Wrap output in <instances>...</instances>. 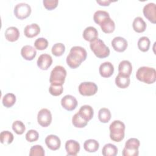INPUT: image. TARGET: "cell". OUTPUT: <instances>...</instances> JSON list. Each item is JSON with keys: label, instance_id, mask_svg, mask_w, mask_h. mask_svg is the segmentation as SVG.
Instances as JSON below:
<instances>
[{"label": "cell", "instance_id": "cell-1", "mask_svg": "<svg viewBox=\"0 0 156 156\" xmlns=\"http://www.w3.org/2000/svg\"><path fill=\"white\" fill-rule=\"evenodd\" d=\"M87 51L81 46H73L66 57V63L72 69L78 68L87 58Z\"/></svg>", "mask_w": 156, "mask_h": 156}, {"label": "cell", "instance_id": "cell-2", "mask_svg": "<svg viewBox=\"0 0 156 156\" xmlns=\"http://www.w3.org/2000/svg\"><path fill=\"white\" fill-rule=\"evenodd\" d=\"M136 78L145 83L152 84L156 80V71L149 66H141L136 73Z\"/></svg>", "mask_w": 156, "mask_h": 156}, {"label": "cell", "instance_id": "cell-3", "mask_svg": "<svg viewBox=\"0 0 156 156\" xmlns=\"http://www.w3.org/2000/svg\"><path fill=\"white\" fill-rule=\"evenodd\" d=\"M125 124L119 120L113 121L109 126L110 138L115 142H120L124 138Z\"/></svg>", "mask_w": 156, "mask_h": 156}, {"label": "cell", "instance_id": "cell-4", "mask_svg": "<svg viewBox=\"0 0 156 156\" xmlns=\"http://www.w3.org/2000/svg\"><path fill=\"white\" fill-rule=\"evenodd\" d=\"M90 47L94 54L99 58H104L107 57L110 55V49L107 46L104 42L99 38L94 41L90 42Z\"/></svg>", "mask_w": 156, "mask_h": 156}, {"label": "cell", "instance_id": "cell-5", "mask_svg": "<svg viewBox=\"0 0 156 156\" xmlns=\"http://www.w3.org/2000/svg\"><path fill=\"white\" fill-rule=\"evenodd\" d=\"M66 76V69L60 65H57L51 71L49 82L51 85H63Z\"/></svg>", "mask_w": 156, "mask_h": 156}, {"label": "cell", "instance_id": "cell-6", "mask_svg": "<svg viewBox=\"0 0 156 156\" xmlns=\"http://www.w3.org/2000/svg\"><path fill=\"white\" fill-rule=\"evenodd\" d=\"M140 145V142L137 138H129L125 143L122 155L123 156H138L139 154L138 148Z\"/></svg>", "mask_w": 156, "mask_h": 156}, {"label": "cell", "instance_id": "cell-7", "mask_svg": "<svg viewBox=\"0 0 156 156\" xmlns=\"http://www.w3.org/2000/svg\"><path fill=\"white\" fill-rule=\"evenodd\" d=\"M31 11V7L28 4L21 2L15 5L13 13L17 18L20 20H24L30 16Z\"/></svg>", "mask_w": 156, "mask_h": 156}, {"label": "cell", "instance_id": "cell-8", "mask_svg": "<svg viewBox=\"0 0 156 156\" xmlns=\"http://www.w3.org/2000/svg\"><path fill=\"white\" fill-rule=\"evenodd\" d=\"M79 93L85 96H90L94 95L98 91L97 85L92 82H85L79 85Z\"/></svg>", "mask_w": 156, "mask_h": 156}, {"label": "cell", "instance_id": "cell-9", "mask_svg": "<svg viewBox=\"0 0 156 156\" xmlns=\"http://www.w3.org/2000/svg\"><path fill=\"white\" fill-rule=\"evenodd\" d=\"M37 121L38 124L43 127L49 126L52 122V115L51 112L47 108L41 109L37 115Z\"/></svg>", "mask_w": 156, "mask_h": 156}, {"label": "cell", "instance_id": "cell-10", "mask_svg": "<svg viewBox=\"0 0 156 156\" xmlns=\"http://www.w3.org/2000/svg\"><path fill=\"white\" fill-rule=\"evenodd\" d=\"M143 15L146 19L153 24L156 23V5L153 2L146 4L143 10Z\"/></svg>", "mask_w": 156, "mask_h": 156}, {"label": "cell", "instance_id": "cell-11", "mask_svg": "<svg viewBox=\"0 0 156 156\" xmlns=\"http://www.w3.org/2000/svg\"><path fill=\"white\" fill-rule=\"evenodd\" d=\"M61 105L65 110L72 111L76 108L77 105V101L73 96L67 94L61 99Z\"/></svg>", "mask_w": 156, "mask_h": 156}, {"label": "cell", "instance_id": "cell-12", "mask_svg": "<svg viewBox=\"0 0 156 156\" xmlns=\"http://www.w3.org/2000/svg\"><path fill=\"white\" fill-rule=\"evenodd\" d=\"M111 44L114 50L118 52H122L126 51L128 46L127 40L121 37H115L112 40Z\"/></svg>", "mask_w": 156, "mask_h": 156}, {"label": "cell", "instance_id": "cell-13", "mask_svg": "<svg viewBox=\"0 0 156 156\" xmlns=\"http://www.w3.org/2000/svg\"><path fill=\"white\" fill-rule=\"evenodd\" d=\"M37 63L40 69L42 70H47L52 63V57L48 54H41L38 58Z\"/></svg>", "mask_w": 156, "mask_h": 156}, {"label": "cell", "instance_id": "cell-14", "mask_svg": "<svg viewBox=\"0 0 156 156\" xmlns=\"http://www.w3.org/2000/svg\"><path fill=\"white\" fill-rule=\"evenodd\" d=\"M45 143L47 147L52 151L58 149L61 146L60 139L55 135H49L47 136L45 138Z\"/></svg>", "mask_w": 156, "mask_h": 156}, {"label": "cell", "instance_id": "cell-15", "mask_svg": "<svg viewBox=\"0 0 156 156\" xmlns=\"http://www.w3.org/2000/svg\"><path fill=\"white\" fill-rule=\"evenodd\" d=\"M80 144L76 140H69L65 143V149L68 155H76L80 151Z\"/></svg>", "mask_w": 156, "mask_h": 156}, {"label": "cell", "instance_id": "cell-16", "mask_svg": "<svg viewBox=\"0 0 156 156\" xmlns=\"http://www.w3.org/2000/svg\"><path fill=\"white\" fill-rule=\"evenodd\" d=\"M100 75L104 78L110 77L114 73V66L112 63L105 62L102 63L99 68Z\"/></svg>", "mask_w": 156, "mask_h": 156}, {"label": "cell", "instance_id": "cell-17", "mask_svg": "<svg viewBox=\"0 0 156 156\" xmlns=\"http://www.w3.org/2000/svg\"><path fill=\"white\" fill-rule=\"evenodd\" d=\"M82 35L85 40L92 42L98 38V32L95 27L89 26L84 29Z\"/></svg>", "mask_w": 156, "mask_h": 156}, {"label": "cell", "instance_id": "cell-18", "mask_svg": "<svg viewBox=\"0 0 156 156\" xmlns=\"http://www.w3.org/2000/svg\"><path fill=\"white\" fill-rule=\"evenodd\" d=\"M21 54L25 60H32L37 55V51L30 45H25L21 48Z\"/></svg>", "mask_w": 156, "mask_h": 156}, {"label": "cell", "instance_id": "cell-19", "mask_svg": "<svg viewBox=\"0 0 156 156\" xmlns=\"http://www.w3.org/2000/svg\"><path fill=\"white\" fill-rule=\"evenodd\" d=\"M5 39L10 42H14L19 38L20 31L17 27L11 26L6 29L4 33Z\"/></svg>", "mask_w": 156, "mask_h": 156}, {"label": "cell", "instance_id": "cell-20", "mask_svg": "<svg viewBox=\"0 0 156 156\" xmlns=\"http://www.w3.org/2000/svg\"><path fill=\"white\" fill-rule=\"evenodd\" d=\"M40 32V27L36 23L27 25L24 29V34L27 38H33L38 35Z\"/></svg>", "mask_w": 156, "mask_h": 156}, {"label": "cell", "instance_id": "cell-21", "mask_svg": "<svg viewBox=\"0 0 156 156\" xmlns=\"http://www.w3.org/2000/svg\"><path fill=\"white\" fill-rule=\"evenodd\" d=\"M118 72L119 74L130 77L132 72V65L129 60L121 61L118 66Z\"/></svg>", "mask_w": 156, "mask_h": 156}, {"label": "cell", "instance_id": "cell-22", "mask_svg": "<svg viewBox=\"0 0 156 156\" xmlns=\"http://www.w3.org/2000/svg\"><path fill=\"white\" fill-rule=\"evenodd\" d=\"M78 113L85 120L88 122L93 118L94 115V110L89 105H82L80 108Z\"/></svg>", "mask_w": 156, "mask_h": 156}, {"label": "cell", "instance_id": "cell-23", "mask_svg": "<svg viewBox=\"0 0 156 156\" xmlns=\"http://www.w3.org/2000/svg\"><path fill=\"white\" fill-rule=\"evenodd\" d=\"M99 26H101V30L105 34L112 33L115 29V22L110 18V17L105 18L102 21Z\"/></svg>", "mask_w": 156, "mask_h": 156}, {"label": "cell", "instance_id": "cell-24", "mask_svg": "<svg viewBox=\"0 0 156 156\" xmlns=\"http://www.w3.org/2000/svg\"><path fill=\"white\" fill-rule=\"evenodd\" d=\"M132 27L136 32L142 33L144 32L146 29V23L141 17L138 16L134 19L132 23Z\"/></svg>", "mask_w": 156, "mask_h": 156}, {"label": "cell", "instance_id": "cell-25", "mask_svg": "<svg viewBox=\"0 0 156 156\" xmlns=\"http://www.w3.org/2000/svg\"><path fill=\"white\" fill-rule=\"evenodd\" d=\"M130 83V77L122 75L119 73L116 76L115 78V83L116 86L120 88H127Z\"/></svg>", "mask_w": 156, "mask_h": 156}, {"label": "cell", "instance_id": "cell-26", "mask_svg": "<svg viewBox=\"0 0 156 156\" xmlns=\"http://www.w3.org/2000/svg\"><path fill=\"white\" fill-rule=\"evenodd\" d=\"M99 147V143L93 139H89L86 140L83 143L84 149L88 152H95Z\"/></svg>", "mask_w": 156, "mask_h": 156}, {"label": "cell", "instance_id": "cell-27", "mask_svg": "<svg viewBox=\"0 0 156 156\" xmlns=\"http://www.w3.org/2000/svg\"><path fill=\"white\" fill-rule=\"evenodd\" d=\"M118 152L117 147L111 143L105 144L102 150V154L104 156H115L117 155Z\"/></svg>", "mask_w": 156, "mask_h": 156}, {"label": "cell", "instance_id": "cell-28", "mask_svg": "<svg viewBox=\"0 0 156 156\" xmlns=\"http://www.w3.org/2000/svg\"><path fill=\"white\" fill-rule=\"evenodd\" d=\"M72 123L73 126L77 128H83L87 125L88 121L85 120L77 112L73 116Z\"/></svg>", "mask_w": 156, "mask_h": 156}, {"label": "cell", "instance_id": "cell-29", "mask_svg": "<svg viewBox=\"0 0 156 156\" xmlns=\"http://www.w3.org/2000/svg\"><path fill=\"white\" fill-rule=\"evenodd\" d=\"M2 102L5 107L10 108L16 102V96L13 93H7L3 96Z\"/></svg>", "mask_w": 156, "mask_h": 156}, {"label": "cell", "instance_id": "cell-30", "mask_svg": "<svg viewBox=\"0 0 156 156\" xmlns=\"http://www.w3.org/2000/svg\"><path fill=\"white\" fill-rule=\"evenodd\" d=\"M111 113L109 109L107 108H102L98 112V119L102 123L108 122L111 119Z\"/></svg>", "mask_w": 156, "mask_h": 156}, {"label": "cell", "instance_id": "cell-31", "mask_svg": "<svg viewBox=\"0 0 156 156\" xmlns=\"http://www.w3.org/2000/svg\"><path fill=\"white\" fill-rule=\"evenodd\" d=\"M14 139V136L13 133L9 131L4 130L0 133V140L1 143L3 144L8 145L12 143Z\"/></svg>", "mask_w": 156, "mask_h": 156}, {"label": "cell", "instance_id": "cell-32", "mask_svg": "<svg viewBox=\"0 0 156 156\" xmlns=\"http://www.w3.org/2000/svg\"><path fill=\"white\" fill-rule=\"evenodd\" d=\"M150 44V40L147 37H140L138 41V48L142 52L147 51L149 49Z\"/></svg>", "mask_w": 156, "mask_h": 156}, {"label": "cell", "instance_id": "cell-33", "mask_svg": "<svg viewBox=\"0 0 156 156\" xmlns=\"http://www.w3.org/2000/svg\"><path fill=\"white\" fill-rule=\"evenodd\" d=\"M108 17H110V15L107 12L104 10H98L94 13L93 20L96 24L100 25L102 21Z\"/></svg>", "mask_w": 156, "mask_h": 156}, {"label": "cell", "instance_id": "cell-34", "mask_svg": "<svg viewBox=\"0 0 156 156\" xmlns=\"http://www.w3.org/2000/svg\"><path fill=\"white\" fill-rule=\"evenodd\" d=\"M65 51V46L63 43H57L54 44L51 49L52 54L56 57H60L62 55Z\"/></svg>", "mask_w": 156, "mask_h": 156}, {"label": "cell", "instance_id": "cell-35", "mask_svg": "<svg viewBox=\"0 0 156 156\" xmlns=\"http://www.w3.org/2000/svg\"><path fill=\"white\" fill-rule=\"evenodd\" d=\"M12 129L16 134L22 135L26 130V127L22 121H15L12 124Z\"/></svg>", "mask_w": 156, "mask_h": 156}, {"label": "cell", "instance_id": "cell-36", "mask_svg": "<svg viewBox=\"0 0 156 156\" xmlns=\"http://www.w3.org/2000/svg\"><path fill=\"white\" fill-rule=\"evenodd\" d=\"M34 46L38 50L42 51L47 48L48 46V41L44 38H38L34 42Z\"/></svg>", "mask_w": 156, "mask_h": 156}, {"label": "cell", "instance_id": "cell-37", "mask_svg": "<svg viewBox=\"0 0 156 156\" xmlns=\"http://www.w3.org/2000/svg\"><path fill=\"white\" fill-rule=\"evenodd\" d=\"M44 150L41 145H35L30 149V156H44Z\"/></svg>", "mask_w": 156, "mask_h": 156}, {"label": "cell", "instance_id": "cell-38", "mask_svg": "<svg viewBox=\"0 0 156 156\" xmlns=\"http://www.w3.org/2000/svg\"><path fill=\"white\" fill-rule=\"evenodd\" d=\"M63 91V85H51L49 88L50 94L54 96H58L62 94Z\"/></svg>", "mask_w": 156, "mask_h": 156}, {"label": "cell", "instance_id": "cell-39", "mask_svg": "<svg viewBox=\"0 0 156 156\" xmlns=\"http://www.w3.org/2000/svg\"><path fill=\"white\" fill-rule=\"evenodd\" d=\"M39 137V134L38 132L35 130L31 129L29 130L26 134V139L27 141L32 143L38 140Z\"/></svg>", "mask_w": 156, "mask_h": 156}, {"label": "cell", "instance_id": "cell-40", "mask_svg": "<svg viewBox=\"0 0 156 156\" xmlns=\"http://www.w3.org/2000/svg\"><path fill=\"white\" fill-rule=\"evenodd\" d=\"M58 0H43V1L44 7L49 10L55 9L58 5Z\"/></svg>", "mask_w": 156, "mask_h": 156}, {"label": "cell", "instance_id": "cell-41", "mask_svg": "<svg viewBox=\"0 0 156 156\" xmlns=\"http://www.w3.org/2000/svg\"><path fill=\"white\" fill-rule=\"evenodd\" d=\"M112 2V1H109V0L96 1V2L98 4H99L100 5H102V6H108Z\"/></svg>", "mask_w": 156, "mask_h": 156}]
</instances>
